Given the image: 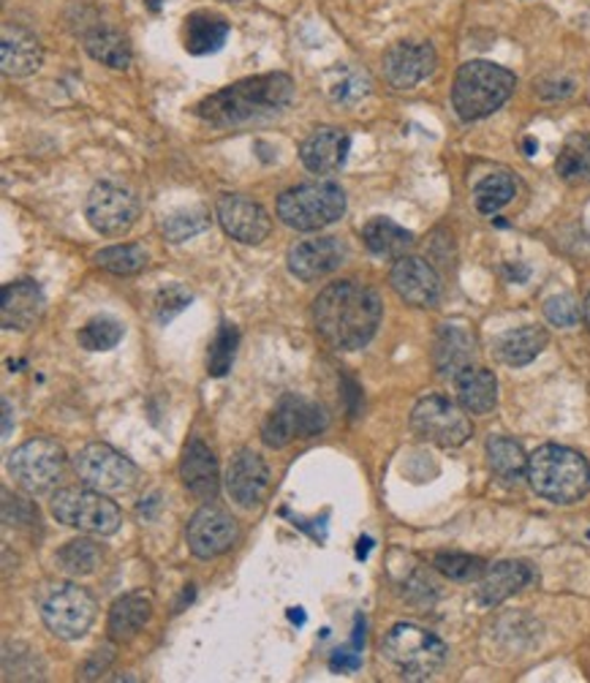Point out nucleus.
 <instances>
[{"label":"nucleus","instance_id":"obj_1","mask_svg":"<svg viewBox=\"0 0 590 683\" xmlns=\"http://www.w3.org/2000/svg\"><path fill=\"white\" fill-rule=\"evenodd\" d=\"M384 305L370 286L357 280H338L330 284L313 303L316 333L332 346V349L354 352L373 340L381 325Z\"/></svg>","mask_w":590,"mask_h":683},{"label":"nucleus","instance_id":"obj_2","mask_svg":"<svg viewBox=\"0 0 590 683\" xmlns=\"http://www.w3.org/2000/svg\"><path fill=\"white\" fill-rule=\"evenodd\" d=\"M294 99V82L286 75L248 77L197 103V118L212 126H234L259 115L281 112Z\"/></svg>","mask_w":590,"mask_h":683},{"label":"nucleus","instance_id":"obj_3","mask_svg":"<svg viewBox=\"0 0 590 683\" xmlns=\"http://www.w3.org/2000/svg\"><path fill=\"white\" fill-rule=\"evenodd\" d=\"M528 482L552 504L580 502L590 487L588 461L561 444H544L528 457Z\"/></svg>","mask_w":590,"mask_h":683},{"label":"nucleus","instance_id":"obj_4","mask_svg":"<svg viewBox=\"0 0 590 683\" xmlns=\"http://www.w3.org/2000/svg\"><path fill=\"white\" fill-rule=\"evenodd\" d=\"M517 88V77L490 60H468L460 66L452 85V103L460 120H482L498 112Z\"/></svg>","mask_w":590,"mask_h":683},{"label":"nucleus","instance_id":"obj_5","mask_svg":"<svg viewBox=\"0 0 590 683\" xmlns=\"http://www.w3.org/2000/svg\"><path fill=\"white\" fill-rule=\"evenodd\" d=\"M381 654L406 681H428L447 662V645L433 632L413 624H394L381 643Z\"/></svg>","mask_w":590,"mask_h":683},{"label":"nucleus","instance_id":"obj_6","mask_svg":"<svg viewBox=\"0 0 590 683\" xmlns=\"http://www.w3.org/2000/svg\"><path fill=\"white\" fill-rule=\"evenodd\" d=\"M346 212V194L334 182H306L278 199V218L289 229L319 231L340 221Z\"/></svg>","mask_w":590,"mask_h":683},{"label":"nucleus","instance_id":"obj_7","mask_svg":"<svg viewBox=\"0 0 590 683\" xmlns=\"http://www.w3.org/2000/svg\"><path fill=\"white\" fill-rule=\"evenodd\" d=\"M52 515L63 526L79 528L84 534L112 536L123 526V512L114 502L93 487H63L52 498Z\"/></svg>","mask_w":590,"mask_h":683},{"label":"nucleus","instance_id":"obj_8","mask_svg":"<svg viewBox=\"0 0 590 683\" xmlns=\"http://www.w3.org/2000/svg\"><path fill=\"white\" fill-rule=\"evenodd\" d=\"M96 600L88 588L77 583L54 585L50 594L41 600V621L54 637L79 640L90 632L96 621Z\"/></svg>","mask_w":590,"mask_h":683},{"label":"nucleus","instance_id":"obj_9","mask_svg":"<svg viewBox=\"0 0 590 683\" xmlns=\"http://www.w3.org/2000/svg\"><path fill=\"white\" fill-rule=\"evenodd\" d=\"M327 423H330V417L319 404L297 398V395H286L261 425V438L267 447L283 449L294 438H313L316 433L327 428Z\"/></svg>","mask_w":590,"mask_h":683},{"label":"nucleus","instance_id":"obj_10","mask_svg":"<svg viewBox=\"0 0 590 683\" xmlns=\"http://www.w3.org/2000/svg\"><path fill=\"white\" fill-rule=\"evenodd\" d=\"M66 466V453L52 438H30L9 455V474L22 491L47 493L60 479Z\"/></svg>","mask_w":590,"mask_h":683},{"label":"nucleus","instance_id":"obj_11","mask_svg":"<svg viewBox=\"0 0 590 683\" xmlns=\"http://www.w3.org/2000/svg\"><path fill=\"white\" fill-rule=\"evenodd\" d=\"M74 472L82 485L93 487L99 493H123L133 487V482L139 477V468L129 457L101 442L84 444L79 449L74 455Z\"/></svg>","mask_w":590,"mask_h":683},{"label":"nucleus","instance_id":"obj_12","mask_svg":"<svg viewBox=\"0 0 590 683\" xmlns=\"http://www.w3.org/2000/svg\"><path fill=\"white\" fill-rule=\"evenodd\" d=\"M411 430L438 447H462L473 433L468 414L441 395H430L413 406Z\"/></svg>","mask_w":590,"mask_h":683},{"label":"nucleus","instance_id":"obj_13","mask_svg":"<svg viewBox=\"0 0 590 683\" xmlns=\"http://www.w3.org/2000/svg\"><path fill=\"white\" fill-rule=\"evenodd\" d=\"M84 218L99 235L120 237L126 235L139 218V202L131 191L101 182L84 199Z\"/></svg>","mask_w":590,"mask_h":683},{"label":"nucleus","instance_id":"obj_14","mask_svg":"<svg viewBox=\"0 0 590 683\" xmlns=\"http://www.w3.org/2000/svg\"><path fill=\"white\" fill-rule=\"evenodd\" d=\"M188 547L197 558H218L237 542V521L221 506H202L188 523Z\"/></svg>","mask_w":590,"mask_h":683},{"label":"nucleus","instance_id":"obj_15","mask_svg":"<svg viewBox=\"0 0 590 683\" xmlns=\"http://www.w3.org/2000/svg\"><path fill=\"white\" fill-rule=\"evenodd\" d=\"M438 55L428 41H398L384 52V79L394 90L417 88L436 71Z\"/></svg>","mask_w":590,"mask_h":683},{"label":"nucleus","instance_id":"obj_16","mask_svg":"<svg viewBox=\"0 0 590 683\" xmlns=\"http://www.w3.org/2000/svg\"><path fill=\"white\" fill-rule=\"evenodd\" d=\"M218 221L227 229V235L234 240L246 242V246H259L267 235H270L272 221L267 210L259 202H251L240 194H223L216 205Z\"/></svg>","mask_w":590,"mask_h":683},{"label":"nucleus","instance_id":"obj_17","mask_svg":"<svg viewBox=\"0 0 590 683\" xmlns=\"http://www.w3.org/2000/svg\"><path fill=\"white\" fill-rule=\"evenodd\" d=\"M392 289L413 308H433L441 300V278L419 256H400L392 267Z\"/></svg>","mask_w":590,"mask_h":683},{"label":"nucleus","instance_id":"obj_18","mask_svg":"<svg viewBox=\"0 0 590 683\" xmlns=\"http://www.w3.org/2000/svg\"><path fill=\"white\" fill-rule=\"evenodd\" d=\"M267 487H270V468H267L264 457L253 449H240L229 463L227 472V491L231 502L240 506H257L264 498Z\"/></svg>","mask_w":590,"mask_h":683},{"label":"nucleus","instance_id":"obj_19","mask_svg":"<svg viewBox=\"0 0 590 683\" xmlns=\"http://www.w3.org/2000/svg\"><path fill=\"white\" fill-rule=\"evenodd\" d=\"M346 261V246L338 237H319V240H306L289 251V270L291 276L306 280L327 278Z\"/></svg>","mask_w":590,"mask_h":683},{"label":"nucleus","instance_id":"obj_20","mask_svg":"<svg viewBox=\"0 0 590 683\" xmlns=\"http://www.w3.org/2000/svg\"><path fill=\"white\" fill-rule=\"evenodd\" d=\"M44 314V291L36 280L20 278L11 280L0 291V319L6 329H20L26 333Z\"/></svg>","mask_w":590,"mask_h":683},{"label":"nucleus","instance_id":"obj_21","mask_svg":"<svg viewBox=\"0 0 590 683\" xmlns=\"http://www.w3.org/2000/svg\"><path fill=\"white\" fill-rule=\"evenodd\" d=\"M351 137L343 128H316L313 133L300 145V158L306 164L308 172L313 175H330L334 169H340L349 156Z\"/></svg>","mask_w":590,"mask_h":683},{"label":"nucleus","instance_id":"obj_22","mask_svg":"<svg viewBox=\"0 0 590 683\" xmlns=\"http://www.w3.org/2000/svg\"><path fill=\"white\" fill-rule=\"evenodd\" d=\"M533 581V570L526 561H498L484 570L477 585V602L484 607H496L526 588Z\"/></svg>","mask_w":590,"mask_h":683},{"label":"nucleus","instance_id":"obj_23","mask_svg":"<svg viewBox=\"0 0 590 683\" xmlns=\"http://www.w3.org/2000/svg\"><path fill=\"white\" fill-rule=\"evenodd\" d=\"M41 60H44L41 41L36 39L30 30L6 22L3 39H0V66H3V75L28 77L41 69Z\"/></svg>","mask_w":590,"mask_h":683},{"label":"nucleus","instance_id":"obj_24","mask_svg":"<svg viewBox=\"0 0 590 683\" xmlns=\"http://www.w3.org/2000/svg\"><path fill=\"white\" fill-rule=\"evenodd\" d=\"M180 477L182 485H186L193 496L204 498V502L218 496V487H221L218 461L202 438H191V442H188L186 453H182L180 461Z\"/></svg>","mask_w":590,"mask_h":683},{"label":"nucleus","instance_id":"obj_25","mask_svg":"<svg viewBox=\"0 0 590 683\" xmlns=\"http://www.w3.org/2000/svg\"><path fill=\"white\" fill-rule=\"evenodd\" d=\"M473 335L468 333L462 325H441L436 335V346H433V363L436 370L441 376H458L466 368H471L473 363Z\"/></svg>","mask_w":590,"mask_h":683},{"label":"nucleus","instance_id":"obj_26","mask_svg":"<svg viewBox=\"0 0 590 683\" xmlns=\"http://www.w3.org/2000/svg\"><path fill=\"white\" fill-rule=\"evenodd\" d=\"M229 39V22L216 11H193L182 28V41L191 55H212Z\"/></svg>","mask_w":590,"mask_h":683},{"label":"nucleus","instance_id":"obj_27","mask_svg":"<svg viewBox=\"0 0 590 683\" xmlns=\"http://www.w3.org/2000/svg\"><path fill=\"white\" fill-rule=\"evenodd\" d=\"M458 387V400L466 412L471 414H490L498 404V379L488 368H466L454 376Z\"/></svg>","mask_w":590,"mask_h":683},{"label":"nucleus","instance_id":"obj_28","mask_svg":"<svg viewBox=\"0 0 590 683\" xmlns=\"http://www.w3.org/2000/svg\"><path fill=\"white\" fill-rule=\"evenodd\" d=\"M547 344H550V335L544 327H517L496 340V355L501 363L522 368V365L533 363Z\"/></svg>","mask_w":590,"mask_h":683},{"label":"nucleus","instance_id":"obj_29","mask_svg":"<svg viewBox=\"0 0 590 683\" xmlns=\"http://www.w3.org/2000/svg\"><path fill=\"white\" fill-rule=\"evenodd\" d=\"M153 615V602L142 591L120 596L109 610V637L112 640H131Z\"/></svg>","mask_w":590,"mask_h":683},{"label":"nucleus","instance_id":"obj_30","mask_svg":"<svg viewBox=\"0 0 590 683\" xmlns=\"http://www.w3.org/2000/svg\"><path fill=\"white\" fill-rule=\"evenodd\" d=\"M362 240L368 246V251L379 259H400V256L409 254L413 246V235L409 229H403L400 224H394L392 218H373V221L364 224Z\"/></svg>","mask_w":590,"mask_h":683},{"label":"nucleus","instance_id":"obj_31","mask_svg":"<svg viewBox=\"0 0 590 683\" xmlns=\"http://www.w3.org/2000/svg\"><path fill=\"white\" fill-rule=\"evenodd\" d=\"M84 52L99 63L109 66V69H129L131 66V44L123 33L114 28H93L84 33Z\"/></svg>","mask_w":590,"mask_h":683},{"label":"nucleus","instance_id":"obj_32","mask_svg":"<svg viewBox=\"0 0 590 683\" xmlns=\"http://www.w3.org/2000/svg\"><path fill=\"white\" fill-rule=\"evenodd\" d=\"M488 463L498 479L517 482L528 477V457L520 444L509 436H490L488 438Z\"/></svg>","mask_w":590,"mask_h":683},{"label":"nucleus","instance_id":"obj_33","mask_svg":"<svg viewBox=\"0 0 590 683\" xmlns=\"http://www.w3.org/2000/svg\"><path fill=\"white\" fill-rule=\"evenodd\" d=\"M556 169L561 180L571 186L590 182V133H571L556 158Z\"/></svg>","mask_w":590,"mask_h":683},{"label":"nucleus","instance_id":"obj_34","mask_svg":"<svg viewBox=\"0 0 590 683\" xmlns=\"http://www.w3.org/2000/svg\"><path fill=\"white\" fill-rule=\"evenodd\" d=\"M517 186L514 178L509 172H496L488 175L477 188H473V202H477V210L484 212V216H492L501 207H507L514 199Z\"/></svg>","mask_w":590,"mask_h":683},{"label":"nucleus","instance_id":"obj_35","mask_svg":"<svg viewBox=\"0 0 590 683\" xmlns=\"http://www.w3.org/2000/svg\"><path fill=\"white\" fill-rule=\"evenodd\" d=\"M96 265L101 270L114 273V276H137L148 267V251L137 242H126V246H112L103 248V251L96 254Z\"/></svg>","mask_w":590,"mask_h":683},{"label":"nucleus","instance_id":"obj_36","mask_svg":"<svg viewBox=\"0 0 590 683\" xmlns=\"http://www.w3.org/2000/svg\"><path fill=\"white\" fill-rule=\"evenodd\" d=\"M101 564V547L93 540H71L63 551L58 553V566L71 577L93 575L96 566Z\"/></svg>","mask_w":590,"mask_h":683},{"label":"nucleus","instance_id":"obj_37","mask_svg":"<svg viewBox=\"0 0 590 683\" xmlns=\"http://www.w3.org/2000/svg\"><path fill=\"white\" fill-rule=\"evenodd\" d=\"M237 344H240V333H237L234 325L223 321V325L218 327L216 338H212L210 349H207V374H210L212 379H221V376L229 374L237 355Z\"/></svg>","mask_w":590,"mask_h":683},{"label":"nucleus","instance_id":"obj_38","mask_svg":"<svg viewBox=\"0 0 590 683\" xmlns=\"http://www.w3.org/2000/svg\"><path fill=\"white\" fill-rule=\"evenodd\" d=\"M210 227V212L204 207H188V210L172 212L169 218H163V235L169 242H186L191 237L202 235Z\"/></svg>","mask_w":590,"mask_h":683},{"label":"nucleus","instance_id":"obj_39","mask_svg":"<svg viewBox=\"0 0 590 683\" xmlns=\"http://www.w3.org/2000/svg\"><path fill=\"white\" fill-rule=\"evenodd\" d=\"M123 325L118 319H109V316H99V319H90L88 325L79 329V346L88 352H109L123 340Z\"/></svg>","mask_w":590,"mask_h":683},{"label":"nucleus","instance_id":"obj_40","mask_svg":"<svg viewBox=\"0 0 590 683\" xmlns=\"http://www.w3.org/2000/svg\"><path fill=\"white\" fill-rule=\"evenodd\" d=\"M433 566L443 577H449V581L454 583L479 581V577L484 575V570H488V564H484L482 558L468 556V553H438L433 558Z\"/></svg>","mask_w":590,"mask_h":683},{"label":"nucleus","instance_id":"obj_41","mask_svg":"<svg viewBox=\"0 0 590 683\" xmlns=\"http://www.w3.org/2000/svg\"><path fill=\"white\" fill-rule=\"evenodd\" d=\"M370 93L368 75L354 69H338V79L330 85V96L338 103H357Z\"/></svg>","mask_w":590,"mask_h":683},{"label":"nucleus","instance_id":"obj_42","mask_svg":"<svg viewBox=\"0 0 590 683\" xmlns=\"http://www.w3.org/2000/svg\"><path fill=\"white\" fill-rule=\"evenodd\" d=\"M191 300H193L191 291L182 289L180 284L167 286V289L158 291V297H156V319L161 321V325H169L174 316L182 314V310L191 305Z\"/></svg>","mask_w":590,"mask_h":683},{"label":"nucleus","instance_id":"obj_43","mask_svg":"<svg viewBox=\"0 0 590 683\" xmlns=\"http://www.w3.org/2000/svg\"><path fill=\"white\" fill-rule=\"evenodd\" d=\"M544 316L550 325L569 329L580 321V305L574 303V297L571 295H556L544 303Z\"/></svg>","mask_w":590,"mask_h":683},{"label":"nucleus","instance_id":"obj_44","mask_svg":"<svg viewBox=\"0 0 590 683\" xmlns=\"http://www.w3.org/2000/svg\"><path fill=\"white\" fill-rule=\"evenodd\" d=\"M112 659H114V649H99V651H96V654H93V659H90V662L84 664V667H82V675H79V679H84V681L99 679L103 670H107L109 664H112Z\"/></svg>","mask_w":590,"mask_h":683},{"label":"nucleus","instance_id":"obj_45","mask_svg":"<svg viewBox=\"0 0 590 683\" xmlns=\"http://www.w3.org/2000/svg\"><path fill=\"white\" fill-rule=\"evenodd\" d=\"M362 667V656L357 651H334L330 659L332 673H354Z\"/></svg>","mask_w":590,"mask_h":683},{"label":"nucleus","instance_id":"obj_46","mask_svg":"<svg viewBox=\"0 0 590 683\" xmlns=\"http://www.w3.org/2000/svg\"><path fill=\"white\" fill-rule=\"evenodd\" d=\"M11 433V404L9 400H3V436H9Z\"/></svg>","mask_w":590,"mask_h":683},{"label":"nucleus","instance_id":"obj_47","mask_svg":"<svg viewBox=\"0 0 590 683\" xmlns=\"http://www.w3.org/2000/svg\"><path fill=\"white\" fill-rule=\"evenodd\" d=\"M370 545H373V542H370V540H362V542H360V551H357V556H360V558H364V556H368Z\"/></svg>","mask_w":590,"mask_h":683},{"label":"nucleus","instance_id":"obj_48","mask_svg":"<svg viewBox=\"0 0 590 683\" xmlns=\"http://www.w3.org/2000/svg\"><path fill=\"white\" fill-rule=\"evenodd\" d=\"M291 621H294V624H306V615H302L300 610H297V613H294V610H291Z\"/></svg>","mask_w":590,"mask_h":683},{"label":"nucleus","instance_id":"obj_49","mask_svg":"<svg viewBox=\"0 0 590 683\" xmlns=\"http://www.w3.org/2000/svg\"><path fill=\"white\" fill-rule=\"evenodd\" d=\"M582 314H586V325L590 329V295H588V300H586V308H582Z\"/></svg>","mask_w":590,"mask_h":683},{"label":"nucleus","instance_id":"obj_50","mask_svg":"<svg viewBox=\"0 0 590 683\" xmlns=\"http://www.w3.org/2000/svg\"><path fill=\"white\" fill-rule=\"evenodd\" d=\"M526 150H528V156H533V150H537V142H533V139H526Z\"/></svg>","mask_w":590,"mask_h":683}]
</instances>
